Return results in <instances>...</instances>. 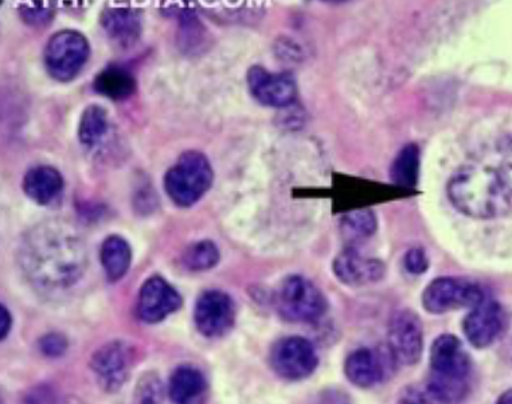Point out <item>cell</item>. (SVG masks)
<instances>
[{
	"label": "cell",
	"mask_w": 512,
	"mask_h": 404,
	"mask_svg": "<svg viewBox=\"0 0 512 404\" xmlns=\"http://www.w3.org/2000/svg\"><path fill=\"white\" fill-rule=\"evenodd\" d=\"M332 268L338 280L350 286L374 284L385 276V265L381 261L363 257L354 247L340 253Z\"/></svg>",
	"instance_id": "obj_15"
},
{
	"label": "cell",
	"mask_w": 512,
	"mask_h": 404,
	"mask_svg": "<svg viewBox=\"0 0 512 404\" xmlns=\"http://www.w3.org/2000/svg\"><path fill=\"white\" fill-rule=\"evenodd\" d=\"M91 46L76 30L58 31L45 47V65L50 76L60 82L72 81L87 64Z\"/></svg>",
	"instance_id": "obj_6"
},
{
	"label": "cell",
	"mask_w": 512,
	"mask_h": 404,
	"mask_svg": "<svg viewBox=\"0 0 512 404\" xmlns=\"http://www.w3.org/2000/svg\"><path fill=\"white\" fill-rule=\"evenodd\" d=\"M93 89L113 101H123L136 92V80L127 69L116 65L108 66L97 74Z\"/></svg>",
	"instance_id": "obj_20"
},
{
	"label": "cell",
	"mask_w": 512,
	"mask_h": 404,
	"mask_svg": "<svg viewBox=\"0 0 512 404\" xmlns=\"http://www.w3.org/2000/svg\"><path fill=\"white\" fill-rule=\"evenodd\" d=\"M486 300L483 289L475 282L457 278H439L426 286L422 304L433 315H443L457 308H475Z\"/></svg>",
	"instance_id": "obj_7"
},
{
	"label": "cell",
	"mask_w": 512,
	"mask_h": 404,
	"mask_svg": "<svg viewBox=\"0 0 512 404\" xmlns=\"http://www.w3.org/2000/svg\"><path fill=\"white\" fill-rule=\"evenodd\" d=\"M0 313H2V324H0V339L5 340L11 331V327H13V316H11L9 309H7L5 305H2V308H0Z\"/></svg>",
	"instance_id": "obj_32"
},
{
	"label": "cell",
	"mask_w": 512,
	"mask_h": 404,
	"mask_svg": "<svg viewBox=\"0 0 512 404\" xmlns=\"http://www.w3.org/2000/svg\"><path fill=\"white\" fill-rule=\"evenodd\" d=\"M504 312L495 301L484 300L464 320V333L476 348H486L498 339L504 327Z\"/></svg>",
	"instance_id": "obj_14"
},
{
	"label": "cell",
	"mask_w": 512,
	"mask_h": 404,
	"mask_svg": "<svg viewBox=\"0 0 512 404\" xmlns=\"http://www.w3.org/2000/svg\"><path fill=\"white\" fill-rule=\"evenodd\" d=\"M236 308L232 297L221 290H207L198 297L194 320L199 333L209 339L225 336L233 328Z\"/></svg>",
	"instance_id": "obj_10"
},
{
	"label": "cell",
	"mask_w": 512,
	"mask_h": 404,
	"mask_svg": "<svg viewBox=\"0 0 512 404\" xmlns=\"http://www.w3.org/2000/svg\"><path fill=\"white\" fill-rule=\"evenodd\" d=\"M19 15L27 25L44 27L52 22L54 7L50 3L35 2L33 5L19 7Z\"/></svg>",
	"instance_id": "obj_27"
},
{
	"label": "cell",
	"mask_w": 512,
	"mask_h": 404,
	"mask_svg": "<svg viewBox=\"0 0 512 404\" xmlns=\"http://www.w3.org/2000/svg\"><path fill=\"white\" fill-rule=\"evenodd\" d=\"M418 168H420V149L416 144H409L398 152L390 170V176L397 186L414 188L418 180Z\"/></svg>",
	"instance_id": "obj_22"
},
{
	"label": "cell",
	"mask_w": 512,
	"mask_h": 404,
	"mask_svg": "<svg viewBox=\"0 0 512 404\" xmlns=\"http://www.w3.org/2000/svg\"><path fill=\"white\" fill-rule=\"evenodd\" d=\"M39 349L49 358H58L68 349V341L60 333H49L39 340Z\"/></svg>",
	"instance_id": "obj_28"
},
{
	"label": "cell",
	"mask_w": 512,
	"mask_h": 404,
	"mask_svg": "<svg viewBox=\"0 0 512 404\" xmlns=\"http://www.w3.org/2000/svg\"><path fill=\"white\" fill-rule=\"evenodd\" d=\"M60 404H87V403L81 402V400H78L76 398H68V399L62 400V402Z\"/></svg>",
	"instance_id": "obj_34"
},
{
	"label": "cell",
	"mask_w": 512,
	"mask_h": 404,
	"mask_svg": "<svg viewBox=\"0 0 512 404\" xmlns=\"http://www.w3.org/2000/svg\"><path fill=\"white\" fill-rule=\"evenodd\" d=\"M435 402L436 400L429 395V392L425 395L422 392L414 391L406 394L400 404H433Z\"/></svg>",
	"instance_id": "obj_31"
},
{
	"label": "cell",
	"mask_w": 512,
	"mask_h": 404,
	"mask_svg": "<svg viewBox=\"0 0 512 404\" xmlns=\"http://www.w3.org/2000/svg\"><path fill=\"white\" fill-rule=\"evenodd\" d=\"M405 268L410 274L414 276H420L424 274L429 268L428 257H426L425 251L420 247H414L405 254Z\"/></svg>",
	"instance_id": "obj_29"
},
{
	"label": "cell",
	"mask_w": 512,
	"mask_h": 404,
	"mask_svg": "<svg viewBox=\"0 0 512 404\" xmlns=\"http://www.w3.org/2000/svg\"><path fill=\"white\" fill-rule=\"evenodd\" d=\"M498 170L512 198V140L504 145Z\"/></svg>",
	"instance_id": "obj_30"
},
{
	"label": "cell",
	"mask_w": 512,
	"mask_h": 404,
	"mask_svg": "<svg viewBox=\"0 0 512 404\" xmlns=\"http://www.w3.org/2000/svg\"><path fill=\"white\" fill-rule=\"evenodd\" d=\"M280 315L293 323H314L327 309L326 297L303 276L285 278L276 297Z\"/></svg>",
	"instance_id": "obj_5"
},
{
	"label": "cell",
	"mask_w": 512,
	"mask_h": 404,
	"mask_svg": "<svg viewBox=\"0 0 512 404\" xmlns=\"http://www.w3.org/2000/svg\"><path fill=\"white\" fill-rule=\"evenodd\" d=\"M448 194L456 209L468 217L498 218L512 210V198L498 167L487 164L461 168L449 182Z\"/></svg>",
	"instance_id": "obj_2"
},
{
	"label": "cell",
	"mask_w": 512,
	"mask_h": 404,
	"mask_svg": "<svg viewBox=\"0 0 512 404\" xmlns=\"http://www.w3.org/2000/svg\"><path fill=\"white\" fill-rule=\"evenodd\" d=\"M248 86L252 96L267 107L285 108L295 103L297 97L296 81L291 74L269 73L261 66L249 69Z\"/></svg>",
	"instance_id": "obj_12"
},
{
	"label": "cell",
	"mask_w": 512,
	"mask_h": 404,
	"mask_svg": "<svg viewBox=\"0 0 512 404\" xmlns=\"http://www.w3.org/2000/svg\"><path fill=\"white\" fill-rule=\"evenodd\" d=\"M377 230V217L371 210L350 211L340 221V233L350 243H358L370 238Z\"/></svg>",
	"instance_id": "obj_23"
},
{
	"label": "cell",
	"mask_w": 512,
	"mask_h": 404,
	"mask_svg": "<svg viewBox=\"0 0 512 404\" xmlns=\"http://www.w3.org/2000/svg\"><path fill=\"white\" fill-rule=\"evenodd\" d=\"M496 404H512V390L504 392V394L500 396Z\"/></svg>",
	"instance_id": "obj_33"
},
{
	"label": "cell",
	"mask_w": 512,
	"mask_h": 404,
	"mask_svg": "<svg viewBox=\"0 0 512 404\" xmlns=\"http://www.w3.org/2000/svg\"><path fill=\"white\" fill-rule=\"evenodd\" d=\"M108 132V115L99 105H91L82 112L78 139L85 147L92 148L99 144Z\"/></svg>",
	"instance_id": "obj_24"
},
{
	"label": "cell",
	"mask_w": 512,
	"mask_h": 404,
	"mask_svg": "<svg viewBox=\"0 0 512 404\" xmlns=\"http://www.w3.org/2000/svg\"><path fill=\"white\" fill-rule=\"evenodd\" d=\"M182 305L181 294L164 278H148L140 289L138 315L144 323L156 324L177 312Z\"/></svg>",
	"instance_id": "obj_13"
},
{
	"label": "cell",
	"mask_w": 512,
	"mask_h": 404,
	"mask_svg": "<svg viewBox=\"0 0 512 404\" xmlns=\"http://www.w3.org/2000/svg\"><path fill=\"white\" fill-rule=\"evenodd\" d=\"M64 188L60 171L50 166H38L27 171L23 179V190L37 205H50Z\"/></svg>",
	"instance_id": "obj_18"
},
{
	"label": "cell",
	"mask_w": 512,
	"mask_h": 404,
	"mask_svg": "<svg viewBox=\"0 0 512 404\" xmlns=\"http://www.w3.org/2000/svg\"><path fill=\"white\" fill-rule=\"evenodd\" d=\"M471 360L456 336L437 337L431 349V375L426 391L439 403L459 402L468 392Z\"/></svg>",
	"instance_id": "obj_3"
},
{
	"label": "cell",
	"mask_w": 512,
	"mask_h": 404,
	"mask_svg": "<svg viewBox=\"0 0 512 404\" xmlns=\"http://www.w3.org/2000/svg\"><path fill=\"white\" fill-rule=\"evenodd\" d=\"M21 262L35 286L60 290L80 280L87 268L88 254L73 230L46 223L27 233L21 247Z\"/></svg>",
	"instance_id": "obj_1"
},
{
	"label": "cell",
	"mask_w": 512,
	"mask_h": 404,
	"mask_svg": "<svg viewBox=\"0 0 512 404\" xmlns=\"http://www.w3.org/2000/svg\"><path fill=\"white\" fill-rule=\"evenodd\" d=\"M318 353L310 340L300 336L285 337L273 345L271 366L281 378L302 380L314 374Z\"/></svg>",
	"instance_id": "obj_8"
},
{
	"label": "cell",
	"mask_w": 512,
	"mask_h": 404,
	"mask_svg": "<svg viewBox=\"0 0 512 404\" xmlns=\"http://www.w3.org/2000/svg\"><path fill=\"white\" fill-rule=\"evenodd\" d=\"M163 384L154 372H147L139 379L132 404H163Z\"/></svg>",
	"instance_id": "obj_26"
},
{
	"label": "cell",
	"mask_w": 512,
	"mask_h": 404,
	"mask_svg": "<svg viewBox=\"0 0 512 404\" xmlns=\"http://www.w3.org/2000/svg\"><path fill=\"white\" fill-rule=\"evenodd\" d=\"M134 366V348L113 340L93 353L91 368L100 387L107 392L119 391L130 378Z\"/></svg>",
	"instance_id": "obj_9"
},
{
	"label": "cell",
	"mask_w": 512,
	"mask_h": 404,
	"mask_svg": "<svg viewBox=\"0 0 512 404\" xmlns=\"http://www.w3.org/2000/svg\"><path fill=\"white\" fill-rule=\"evenodd\" d=\"M100 257L108 280L111 282L119 281L131 268L132 250L130 243L119 235H111L103 242Z\"/></svg>",
	"instance_id": "obj_21"
},
{
	"label": "cell",
	"mask_w": 512,
	"mask_h": 404,
	"mask_svg": "<svg viewBox=\"0 0 512 404\" xmlns=\"http://www.w3.org/2000/svg\"><path fill=\"white\" fill-rule=\"evenodd\" d=\"M100 22L111 41L123 49L134 46L142 35L143 13L139 9L105 7Z\"/></svg>",
	"instance_id": "obj_16"
},
{
	"label": "cell",
	"mask_w": 512,
	"mask_h": 404,
	"mask_svg": "<svg viewBox=\"0 0 512 404\" xmlns=\"http://www.w3.org/2000/svg\"><path fill=\"white\" fill-rule=\"evenodd\" d=\"M221 254L216 243L199 241L187 247L182 254V264L190 272H205L220 262Z\"/></svg>",
	"instance_id": "obj_25"
},
{
	"label": "cell",
	"mask_w": 512,
	"mask_h": 404,
	"mask_svg": "<svg viewBox=\"0 0 512 404\" xmlns=\"http://www.w3.org/2000/svg\"><path fill=\"white\" fill-rule=\"evenodd\" d=\"M345 374L354 386L369 388L381 383L385 378V364L378 352L361 348L347 358Z\"/></svg>",
	"instance_id": "obj_17"
},
{
	"label": "cell",
	"mask_w": 512,
	"mask_h": 404,
	"mask_svg": "<svg viewBox=\"0 0 512 404\" xmlns=\"http://www.w3.org/2000/svg\"><path fill=\"white\" fill-rule=\"evenodd\" d=\"M422 349L424 337L420 320L412 312H398L389 325V351L393 360L402 366H413L420 362Z\"/></svg>",
	"instance_id": "obj_11"
},
{
	"label": "cell",
	"mask_w": 512,
	"mask_h": 404,
	"mask_svg": "<svg viewBox=\"0 0 512 404\" xmlns=\"http://www.w3.org/2000/svg\"><path fill=\"white\" fill-rule=\"evenodd\" d=\"M206 392L205 376L193 366L177 368L168 383V395L175 404H201Z\"/></svg>",
	"instance_id": "obj_19"
},
{
	"label": "cell",
	"mask_w": 512,
	"mask_h": 404,
	"mask_svg": "<svg viewBox=\"0 0 512 404\" xmlns=\"http://www.w3.org/2000/svg\"><path fill=\"white\" fill-rule=\"evenodd\" d=\"M213 184V168L202 152L187 151L164 176L168 198L179 207H191Z\"/></svg>",
	"instance_id": "obj_4"
}]
</instances>
